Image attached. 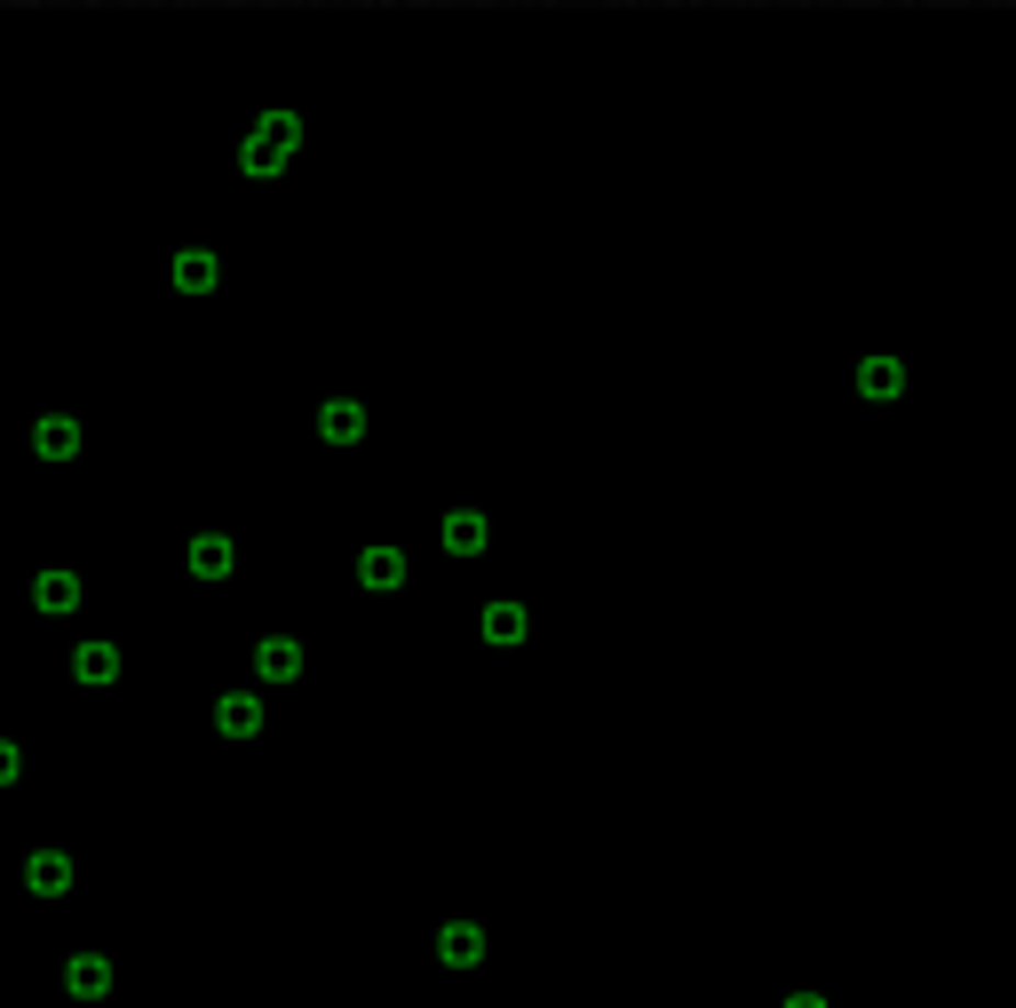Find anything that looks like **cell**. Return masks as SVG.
Instances as JSON below:
<instances>
[{"label": "cell", "instance_id": "1", "mask_svg": "<svg viewBox=\"0 0 1016 1008\" xmlns=\"http://www.w3.org/2000/svg\"><path fill=\"white\" fill-rule=\"evenodd\" d=\"M104 985H112V969H104V961H72V993H80V1000H95Z\"/></svg>", "mask_w": 1016, "mask_h": 1008}, {"label": "cell", "instance_id": "2", "mask_svg": "<svg viewBox=\"0 0 1016 1008\" xmlns=\"http://www.w3.org/2000/svg\"><path fill=\"white\" fill-rule=\"evenodd\" d=\"M445 961H453V969L477 961V929H445Z\"/></svg>", "mask_w": 1016, "mask_h": 1008}, {"label": "cell", "instance_id": "3", "mask_svg": "<svg viewBox=\"0 0 1016 1008\" xmlns=\"http://www.w3.org/2000/svg\"><path fill=\"white\" fill-rule=\"evenodd\" d=\"M794 1008H819V1000H794Z\"/></svg>", "mask_w": 1016, "mask_h": 1008}]
</instances>
